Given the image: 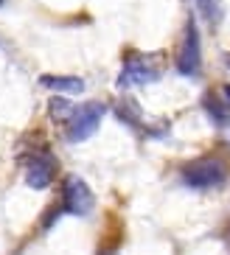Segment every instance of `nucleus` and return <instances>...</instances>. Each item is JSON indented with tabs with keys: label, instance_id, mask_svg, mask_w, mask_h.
<instances>
[{
	"label": "nucleus",
	"instance_id": "2",
	"mask_svg": "<svg viewBox=\"0 0 230 255\" xmlns=\"http://www.w3.org/2000/svg\"><path fill=\"white\" fill-rule=\"evenodd\" d=\"M107 107L101 101H87V104L76 107L70 118H67V140L70 143H82L90 135H96V129L101 127V118H104Z\"/></svg>",
	"mask_w": 230,
	"mask_h": 255
},
{
	"label": "nucleus",
	"instance_id": "5",
	"mask_svg": "<svg viewBox=\"0 0 230 255\" xmlns=\"http://www.w3.org/2000/svg\"><path fill=\"white\" fill-rule=\"evenodd\" d=\"M62 202H65V210L73 213V216H87L93 205H96V196L90 191V185L82 180V177H67L65 188H62Z\"/></svg>",
	"mask_w": 230,
	"mask_h": 255
},
{
	"label": "nucleus",
	"instance_id": "6",
	"mask_svg": "<svg viewBox=\"0 0 230 255\" xmlns=\"http://www.w3.org/2000/svg\"><path fill=\"white\" fill-rule=\"evenodd\" d=\"M53 177H56V163H53L51 154H48V151L31 154L28 165H25V182H28L31 188L42 191V188H48L53 182Z\"/></svg>",
	"mask_w": 230,
	"mask_h": 255
},
{
	"label": "nucleus",
	"instance_id": "11",
	"mask_svg": "<svg viewBox=\"0 0 230 255\" xmlns=\"http://www.w3.org/2000/svg\"><path fill=\"white\" fill-rule=\"evenodd\" d=\"M225 62H228V65H230V53H228V56H225Z\"/></svg>",
	"mask_w": 230,
	"mask_h": 255
},
{
	"label": "nucleus",
	"instance_id": "12",
	"mask_svg": "<svg viewBox=\"0 0 230 255\" xmlns=\"http://www.w3.org/2000/svg\"><path fill=\"white\" fill-rule=\"evenodd\" d=\"M0 3H3V0H0Z\"/></svg>",
	"mask_w": 230,
	"mask_h": 255
},
{
	"label": "nucleus",
	"instance_id": "7",
	"mask_svg": "<svg viewBox=\"0 0 230 255\" xmlns=\"http://www.w3.org/2000/svg\"><path fill=\"white\" fill-rule=\"evenodd\" d=\"M39 84L53 93H65V96H79L84 90V79L79 76H39Z\"/></svg>",
	"mask_w": 230,
	"mask_h": 255
},
{
	"label": "nucleus",
	"instance_id": "1",
	"mask_svg": "<svg viewBox=\"0 0 230 255\" xmlns=\"http://www.w3.org/2000/svg\"><path fill=\"white\" fill-rule=\"evenodd\" d=\"M225 163L216 157H200L191 160L180 168V180L186 182L188 188H197V191H208L225 182Z\"/></svg>",
	"mask_w": 230,
	"mask_h": 255
},
{
	"label": "nucleus",
	"instance_id": "9",
	"mask_svg": "<svg viewBox=\"0 0 230 255\" xmlns=\"http://www.w3.org/2000/svg\"><path fill=\"white\" fill-rule=\"evenodd\" d=\"M73 110H76V107H70L67 101H62V98H53V101H51V115H53V118H70Z\"/></svg>",
	"mask_w": 230,
	"mask_h": 255
},
{
	"label": "nucleus",
	"instance_id": "3",
	"mask_svg": "<svg viewBox=\"0 0 230 255\" xmlns=\"http://www.w3.org/2000/svg\"><path fill=\"white\" fill-rule=\"evenodd\" d=\"M160 79V68H157L155 56L149 53H126L124 70H121L118 84L121 87H129V84H152Z\"/></svg>",
	"mask_w": 230,
	"mask_h": 255
},
{
	"label": "nucleus",
	"instance_id": "8",
	"mask_svg": "<svg viewBox=\"0 0 230 255\" xmlns=\"http://www.w3.org/2000/svg\"><path fill=\"white\" fill-rule=\"evenodd\" d=\"M197 6H200V14L205 17L214 28L222 23V0H197Z\"/></svg>",
	"mask_w": 230,
	"mask_h": 255
},
{
	"label": "nucleus",
	"instance_id": "10",
	"mask_svg": "<svg viewBox=\"0 0 230 255\" xmlns=\"http://www.w3.org/2000/svg\"><path fill=\"white\" fill-rule=\"evenodd\" d=\"M222 93L228 96V101H230V84H228V87H222Z\"/></svg>",
	"mask_w": 230,
	"mask_h": 255
},
{
	"label": "nucleus",
	"instance_id": "4",
	"mask_svg": "<svg viewBox=\"0 0 230 255\" xmlns=\"http://www.w3.org/2000/svg\"><path fill=\"white\" fill-rule=\"evenodd\" d=\"M200 68H202V51H200V28L194 23V17L186 23V34H183V45H180V53H177V73L188 76H200Z\"/></svg>",
	"mask_w": 230,
	"mask_h": 255
}]
</instances>
